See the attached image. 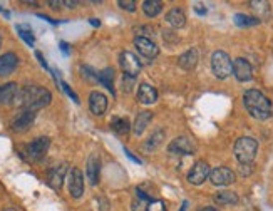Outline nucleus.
<instances>
[{
  "instance_id": "b1692460",
  "label": "nucleus",
  "mask_w": 273,
  "mask_h": 211,
  "mask_svg": "<svg viewBox=\"0 0 273 211\" xmlns=\"http://www.w3.org/2000/svg\"><path fill=\"white\" fill-rule=\"evenodd\" d=\"M164 141V131L163 129H156L152 134L147 137L146 139V143H144V149L146 151H154V149H158L161 143Z\"/></svg>"
},
{
  "instance_id": "473e14b6",
  "label": "nucleus",
  "mask_w": 273,
  "mask_h": 211,
  "mask_svg": "<svg viewBox=\"0 0 273 211\" xmlns=\"http://www.w3.org/2000/svg\"><path fill=\"white\" fill-rule=\"evenodd\" d=\"M61 87H62L64 91H66L67 94H69V98H72V101H74V103H79V98H77V94L74 93V91H72L71 87H69V86L66 84V82H61Z\"/></svg>"
},
{
  "instance_id": "a211bd4d",
  "label": "nucleus",
  "mask_w": 273,
  "mask_h": 211,
  "mask_svg": "<svg viewBox=\"0 0 273 211\" xmlns=\"http://www.w3.org/2000/svg\"><path fill=\"white\" fill-rule=\"evenodd\" d=\"M18 66V57L13 52H7L0 56V77L10 76Z\"/></svg>"
},
{
  "instance_id": "7ed1b4c3",
  "label": "nucleus",
  "mask_w": 273,
  "mask_h": 211,
  "mask_svg": "<svg viewBox=\"0 0 273 211\" xmlns=\"http://www.w3.org/2000/svg\"><path fill=\"white\" fill-rule=\"evenodd\" d=\"M257 151H258V143L253 137H248V136H243L240 137V139H237L233 148L235 158L238 159L240 164H252V161L257 156Z\"/></svg>"
},
{
  "instance_id": "393cba45",
  "label": "nucleus",
  "mask_w": 273,
  "mask_h": 211,
  "mask_svg": "<svg viewBox=\"0 0 273 211\" xmlns=\"http://www.w3.org/2000/svg\"><path fill=\"white\" fill-rule=\"evenodd\" d=\"M142 10H144L147 17H156L163 10V2L161 0H146L142 3Z\"/></svg>"
},
{
  "instance_id": "a878e982",
  "label": "nucleus",
  "mask_w": 273,
  "mask_h": 211,
  "mask_svg": "<svg viewBox=\"0 0 273 211\" xmlns=\"http://www.w3.org/2000/svg\"><path fill=\"white\" fill-rule=\"evenodd\" d=\"M113 79H114V69H104L103 72H99V82L103 86H106L109 89V93L116 96V89H114V84H113Z\"/></svg>"
},
{
  "instance_id": "6e6552de",
  "label": "nucleus",
  "mask_w": 273,
  "mask_h": 211,
  "mask_svg": "<svg viewBox=\"0 0 273 211\" xmlns=\"http://www.w3.org/2000/svg\"><path fill=\"white\" fill-rule=\"evenodd\" d=\"M69 193H71L72 198H81L82 193H84V178L79 168H72L69 173Z\"/></svg>"
},
{
  "instance_id": "4c0bfd02",
  "label": "nucleus",
  "mask_w": 273,
  "mask_h": 211,
  "mask_svg": "<svg viewBox=\"0 0 273 211\" xmlns=\"http://www.w3.org/2000/svg\"><path fill=\"white\" fill-rule=\"evenodd\" d=\"M35 56H37V59L40 61V64H42V67H44V69H49V67H47V64H45V61H44L42 54H40V52H35Z\"/></svg>"
},
{
  "instance_id": "c03bdc74",
  "label": "nucleus",
  "mask_w": 273,
  "mask_h": 211,
  "mask_svg": "<svg viewBox=\"0 0 273 211\" xmlns=\"http://www.w3.org/2000/svg\"><path fill=\"white\" fill-rule=\"evenodd\" d=\"M186 206H188V203H183V206H181V210H179V211H186Z\"/></svg>"
},
{
  "instance_id": "423d86ee",
  "label": "nucleus",
  "mask_w": 273,
  "mask_h": 211,
  "mask_svg": "<svg viewBox=\"0 0 273 211\" xmlns=\"http://www.w3.org/2000/svg\"><path fill=\"white\" fill-rule=\"evenodd\" d=\"M210 181L215 186H230L235 183V173L226 166L215 168L210 173Z\"/></svg>"
},
{
  "instance_id": "20e7f679",
  "label": "nucleus",
  "mask_w": 273,
  "mask_h": 211,
  "mask_svg": "<svg viewBox=\"0 0 273 211\" xmlns=\"http://www.w3.org/2000/svg\"><path fill=\"white\" fill-rule=\"evenodd\" d=\"M211 69L213 74L218 77V79H226L233 72V62H231V59L226 52L216 50L211 57Z\"/></svg>"
},
{
  "instance_id": "c756f323",
  "label": "nucleus",
  "mask_w": 273,
  "mask_h": 211,
  "mask_svg": "<svg viewBox=\"0 0 273 211\" xmlns=\"http://www.w3.org/2000/svg\"><path fill=\"white\" fill-rule=\"evenodd\" d=\"M146 211H166V205L161 200H152L147 203Z\"/></svg>"
},
{
  "instance_id": "412c9836",
  "label": "nucleus",
  "mask_w": 273,
  "mask_h": 211,
  "mask_svg": "<svg viewBox=\"0 0 273 211\" xmlns=\"http://www.w3.org/2000/svg\"><path fill=\"white\" fill-rule=\"evenodd\" d=\"M166 22H168L171 27H174V29H181V27H184V24H186V15H184V12L179 7H174L171 8L168 15H166Z\"/></svg>"
},
{
  "instance_id": "de8ad7c7",
  "label": "nucleus",
  "mask_w": 273,
  "mask_h": 211,
  "mask_svg": "<svg viewBox=\"0 0 273 211\" xmlns=\"http://www.w3.org/2000/svg\"><path fill=\"white\" fill-rule=\"evenodd\" d=\"M0 45H2V35H0Z\"/></svg>"
},
{
  "instance_id": "a19ab883",
  "label": "nucleus",
  "mask_w": 273,
  "mask_h": 211,
  "mask_svg": "<svg viewBox=\"0 0 273 211\" xmlns=\"http://www.w3.org/2000/svg\"><path fill=\"white\" fill-rule=\"evenodd\" d=\"M61 50L64 54H69V45L66 42H61Z\"/></svg>"
},
{
  "instance_id": "a18cd8bd",
  "label": "nucleus",
  "mask_w": 273,
  "mask_h": 211,
  "mask_svg": "<svg viewBox=\"0 0 273 211\" xmlns=\"http://www.w3.org/2000/svg\"><path fill=\"white\" fill-rule=\"evenodd\" d=\"M0 12H2V13H3V15H7V17H8V12H5V10H3V8H2V7H0Z\"/></svg>"
},
{
  "instance_id": "ea45409f",
  "label": "nucleus",
  "mask_w": 273,
  "mask_h": 211,
  "mask_svg": "<svg viewBox=\"0 0 273 211\" xmlns=\"http://www.w3.org/2000/svg\"><path fill=\"white\" fill-rule=\"evenodd\" d=\"M64 5L69 7V8H74V7H77V2H72V0H66V2H64Z\"/></svg>"
},
{
  "instance_id": "bb28decb",
  "label": "nucleus",
  "mask_w": 273,
  "mask_h": 211,
  "mask_svg": "<svg viewBox=\"0 0 273 211\" xmlns=\"http://www.w3.org/2000/svg\"><path fill=\"white\" fill-rule=\"evenodd\" d=\"M111 129H113L116 134H128L131 126H129V121L124 117H114L111 121Z\"/></svg>"
},
{
  "instance_id": "f704fd0d",
  "label": "nucleus",
  "mask_w": 273,
  "mask_h": 211,
  "mask_svg": "<svg viewBox=\"0 0 273 211\" xmlns=\"http://www.w3.org/2000/svg\"><path fill=\"white\" fill-rule=\"evenodd\" d=\"M37 17H39V19H44V20H47V22H49V24H52V25H57V24H59V22H61V20H55V19H50V17H49V15H44V13H39V15H37Z\"/></svg>"
},
{
  "instance_id": "e433bc0d",
  "label": "nucleus",
  "mask_w": 273,
  "mask_h": 211,
  "mask_svg": "<svg viewBox=\"0 0 273 211\" xmlns=\"http://www.w3.org/2000/svg\"><path fill=\"white\" fill-rule=\"evenodd\" d=\"M49 7H54L55 10H59L61 7H64V2H57V0H50V2H49Z\"/></svg>"
},
{
  "instance_id": "39448f33",
  "label": "nucleus",
  "mask_w": 273,
  "mask_h": 211,
  "mask_svg": "<svg viewBox=\"0 0 273 211\" xmlns=\"http://www.w3.org/2000/svg\"><path fill=\"white\" fill-rule=\"evenodd\" d=\"M119 64H121V69L124 71V74L131 76V77H136L137 74H139L141 67H142L139 59L134 56L133 52H129V50L121 52V56H119Z\"/></svg>"
},
{
  "instance_id": "dca6fc26",
  "label": "nucleus",
  "mask_w": 273,
  "mask_h": 211,
  "mask_svg": "<svg viewBox=\"0 0 273 211\" xmlns=\"http://www.w3.org/2000/svg\"><path fill=\"white\" fill-rule=\"evenodd\" d=\"M89 107L94 116H103L106 109H108V98H106L103 93L94 91V93H91L89 96Z\"/></svg>"
},
{
  "instance_id": "7c9ffc66",
  "label": "nucleus",
  "mask_w": 273,
  "mask_h": 211,
  "mask_svg": "<svg viewBox=\"0 0 273 211\" xmlns=\"http://www.w3.org/2000/svg\"><path fill=\"white\" fill-rule=\"evenodd\" d=\"M118 5L121 7L123 10H128V12L136 10V2H134V0H119Z\"/></svg>"
},
{
  "instance_id": "f3484780",
  "label": "nucleus",
  "mask_w": 273,
  "mask_h": 211,
  "mask_svg": "<svg viewBox=\"0 0 273 211\" xmlns=\"http://www.w3.org/2000/svg\"><path fill=\"white\" fill-rule=\"evenodd\" d=\"M18 86L15 82H7V84L0 86V104L2 106H8L17 101L18 96Z\"/></svg>"
},
{
  "instance_id": "4be33fe9",
  "label": "nucleus",
  "mask_w": 273,
  "mask_h": 211,
  "mask_svg": "<svg viewBox=\"0 0 273 211\" xmlns=\"http://www.w3.org/2000/svg\"><path fill=\"white\" fill-rule=\"evenodd\" d=\"M152 119V112L151 111H142L136 116V121H134V134L136 136H141L142 131L146 129L147 124L151 122Z\"/></svg>"
},
{
  "instance_id": "f257e3e1",
  "label": "nucleus",
  "mask_w": 273,
  "mask_h": 211,
  "mask_svg": "<svg viewBox=\"0 0 273 211\" xmlns=\"http://www.w3.org/2000/svg\"><path fill=\"white\" fill-rule=\"evenodd\" d=\"M52 101V94L49 93L45 87L40 86H25L18 91L17 96V106H20L24 111H37L42 109Z\"/></svg>"
},
{
  "instance_id": "72a5a7b5",
  "label": "nucleus",
  "mask_w": 273,
  "mask_h": 211,
  "mask_svg": "<svg viewBox=\"0 0 273 211\" xmlns=\"http://www.w3.org/2000/svg\"><path fill=\"white\" fill-rule=\"evenodd\" d=\"M253 173V166L252 164H240V174L243 176H248V174Z\"/></svg>"
},
{
  "instance_id": "9b49d317",
  "label": "nucleus",
  "mask_w": 273,
  "mask_h": 211,
  "mask_svg": "<svg viewBox=\"0 0 273 211\" xmlns=\"http://www.w3.org/2000/svg\"><path fill=\"white\" fill-rule=\"evenodd\" d=\"M233 74L240 82H248L253 79V69L247 59H237L233 62Z\"/></svg>"
},
{
  "instance_id": "aec40b11",
  "label": "nucleus",
  "mask_w": 273,
  "mask_h": 211,
  "mask_svg": "<svg viewBox=\"0 0 273 211\" xmlns=\"http://www.w3.org/2000/svg\"><path fill=\"white\" fill-rule=\"evenodd\" d=\"M158 99V91L149 84H141L137 89V101L141 104H154Z\"/></svg>"
},
{
  "instance_id": "ddd939ff",
  "label": "nucleus",
  "mask_w": 273,
  "mask_h": 211,
  "mask_svg": "<svg viewBox=\"0 0 273 211\" xmlns=\"http://www.w3.org/2000/svg\"><path fill=\"white\" fill-rule=\"evenodd\" d=\"M86 174H87V180L92 186H97L99 183V176H101V161H99V156L97 154H91L89 159L86 163Z\"/></svg>"
},
{
  "instance_id": "c9c22d12",
  "label": "nucleus",
  "mask_w": 273,
  "mask_h": 211,
  "mask_svg": "<svg viewBox=\"0 0 273 211\" xmlns=\"http://www.w3.org/2000/svg\"><path fill=\"white\" fill-rule=\"evenodd\" d=\"M194 10L200 13V15H205V13H206V7L203 5V3H194Z\"/></svg>"
},
{
  "instance_id": "58836bf2",
  "label": "nucleus",
  "mask_w": 273,
  "mask_h": 211,
  "mask_svg": "<svg viewBox=\"0 0 273 211\" xmlns=\"http://www.w3.org/2000/svg\"><path fill=\"white\" fill-rule=\"evenodd\" d=\"M124 153H126V154H128V158H131V159H133V161H134V163H141V161H139V159H137V158H136V156H134L133 153H129V149H124Z\"/></svg>"
},
{
  "instance_id": "2f4dec72",
  "label": "nucleus",
  "mask_w": 273,
  "mask_h": 211,
  "mask_svg": "<svg viewBox=\"0 0 273 211\" xmlns=\"http://www.w3.org/2000/svg\"><path fill=\"white\" fill-rule=\"evenodd\" d=\"M134 81H136V77H131V76H123V89L126 91V93H131L133 86H134Z\"/></svg>"
},
{
  "instance_id": "9d476101",
  "label": "nucleus",
  "mask_w": 273,
  "mask_h": 211,
  "mask_svg": "<svg viewBox=\"0 0 273 211\" xmlns=\"http://www.w3.org/2000/svg\"><path fill=\"white\" fill-rule=\"evenodd\" d=\"M134 45H136V49L139 50V54H141L142 57L154 59L159 54V47L154 42H152L151 39L139 37V35H137V37L134 39Z\"/></svg>"
},
{
  "instance_id": "1a4fd4ad",
  "label": "nucleus",
  "mask_w": 273,
  "mask_h": 211,
  "mask_svg": "<svg viewBox=\"0 0 273 211\" xmlns=\"http://www.w3.org/2000/svg\"><path fill=\"white\" fill-rule=\"evenodd\" d=\"M49 146H50V139L49 137H37L32 143L27 146V154L30 156L32 159H42L45 153L49 151Z\"/></svg>"
},
{
  "instance_id": "4468645a",
  "label": "nucleus",
  "mask_w": 273,
  "mask_h": 211,
  "mask_svg": "<svg viewBox=\"0 0 273 211\" xmlns=\"http://www.w3.org/2000/svg\"><path fill=\"white\" fill-rule=\"evenodd\" d=\"M168 153L171 154H193L194 153V146L188 137H176L174 141H171L168 146Z\"/></svg>"
},
{
  "instance_id": "49530a36",
  "label": "nucleus",
  "mask_w": 273,
  "mask_h": 211,
  "mask_svg": "<svg viewBox=\"0 0 273 211\" xmlns=\"http://www.w3.org/2000/svg\"><path fill=\"white\" fill-rule=\"evenodd\" d=\"M3 211H15V210H12V208H8V210H3Z\"/></svg>"
},
{
  "instance_id": "79ce46f5",
  "label": "nucleus",
  "mask_w": 273,
  "mask_h": 211,
  "mask_svg": "<svg viewBox=\"0 0 273 211\" xmlns=\"http://www.w3.org/2000/svg\"><path fill=\"white\" fill-rule=\"evenodd\" d=\"M89 22H91V25H94V27H99L101 25V22L97 20V19H91Z\"/></svg>"
},
{
  "instance_id": "6ab92c4d",
  "label": "nucleus",
  "mask_w": 273,
  "mask_h": 211,
  "mask_svg": "<svg viewBox=\"0 0 273 211\" xmlns=\"http://www.w3.org/2000/svg\"><path fill=\"white\" fill-rule=\"evenodd\" d=\"M198 61H200V54H198L196 49H188L186 52L181 54L178 59L179 67H183L184 71H193V69L198 66Z\"/></svg>"
},
{
  "instance_id": "5701e85b",
  "label": "nucleus",
  "mask_w": 273,
  "mask_h": 211,
  "mask_svg": "<svg viewBox=\"0 0 273 211\" xmlns=\"http://www.w3.org/2000/svg\"><path fill=\"white\" fill-rule=\"evenodd\" d=\"M213 200H215V203H218V205L228 206V205H237L240 198L235 191H218L215 196H213Z\"/></svg>"
},
{
  "instance_id": "cd10ccee",
  "label": "nucleus",
  "mask_w": 273,
  "mask_h": 211,
  "mask_svg": "<svg viewBox=\"0 0 273 211\" xmlns=\"http://www.w3.org/2000/svg\"><path fill=\"white\" fill-rule=\"evenodd\" d=\"M233 20H235V25H238V27H253V25L260 24V19L245 15V13H237V15L233 17Z\"/></svg>"
},
{
  "instance_id": "f03ea898",
  "label": "nucleus",
  "mask_w": 273,
  "mask_h": 211,
  "mask_svg": "<svg viewBox=\"0 0 273 211\" xmlns=\"http://www.w3.org/2000/svg\"><path fill=\"white\" fill-rule=\"evenodd\" d=\"M243 104L250 112V116L258 119V121H267V119L272 117V103L260 91L248 89L243 94Z\"/></svg>"
},
{
  "instance_id": "37998d69",
  "label": "nucleus",
  "mask_w": 273,
  "mask_h": 211,
  "mask_svg": "<svg viewBox=\"0 0 273 211\" xmlns=\"http://www.w3.org/2000/svg\"><path fill=\"white\" fill-rule=\"evenodd\" d=\"M198 211H216L215 208H211V206H205V208H200Z\"/></svg>"
},
{
  "instance_id": "c85d7f7f",
  "label": "nucleus",
  "mask_w": 273,
  "mask_h": 211,
  "mask_svg": "<svg viewBox=\"0 0 273 211\" xmlns=\"http://www.w3.org/2000/svg\"><path fill=\"white\" fill-rule=\"evenodd\" d=\"M17 30H18V35H20L22 39L25 40L27 44L30 45H34L35 44V37H34V32H32V29L27 24H22V25H17Z\"/></svg>"
},
{
  "instance_id": "0eeeda50",
  "label": "nucleus",
  "mask_w": 273,
  "mask_h": 211,
  "mask_svg": "<svg viewBox=\"0 0 273 211\" xmlns=\"http://www.w3.org/2000/svg\"><path fill=\"white\" fill-rule=\"evenodd\" d=\"M210 173H211L210 164H208L206 161H198L191 168V171L188 173V181L191 183V185L200 186L208 180V178H210Z\"/></svg>"
},
{
  "instance_id": "f8f14e48",
  "label": "nucleus",
  "mask_w": 273,
  "mask_h": 211,
  "mask_svg": "<svg viewBox=\"0 0 273 211\" xmlns=\"http://www.w3.org/2000/svg\"><path fill=\"white\" fill-rule=\"evenodd\" d=\"M34 121H35V112L34 111H22L12 119V129L17 131V132L27 131L32 124H34Z\"/></svg>"
},
{
  "instance_id": "2eb2a0df",
  "label": "nucleus",
  "mask_w": 273,
  "mask_h": 211,
  "mask_svg": "<svg viewBox=\"0 0 273 211\" xmlns=\"http://www.w3.org/2000/svg\"><path fill=\"white\" fill-rule=\"evenodd\" d=\"M66 174H67V164L66 163H62V164H59V166L52 168L49 171V176H47L49 186L54 188V190H61Z\"/></svg>"
}]
</instances>
